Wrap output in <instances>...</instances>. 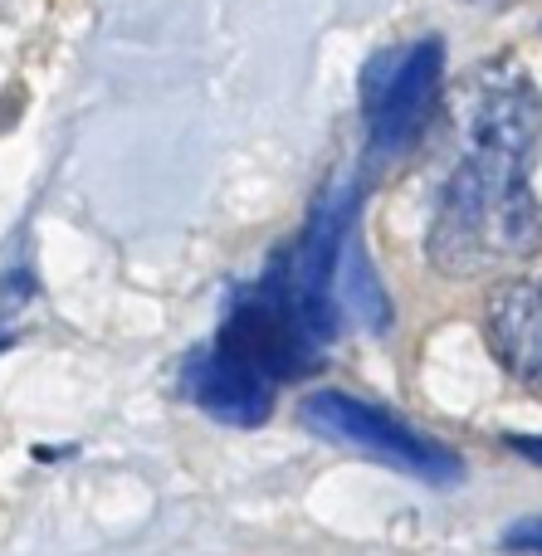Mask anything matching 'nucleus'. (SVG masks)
<instances>
[{
  "label": "nucleus",
  "instance_id": "1",
  "mask_svg": "<svg viewBox=\"0 0 542 556\" xmlns=\"http://www.w3.org/2000/svg\"><path fill=\"white\" fill-rule=\"evenodd\" d=\"M538 152L542 93L518 68H489L465 117V156L430 225V260L440 274H499L542 250V205L528 186Z\"/></svg>",
  "mask_w": 542,
  "mask_h": 556
},
{
  "label": "nucleus",
  "instance_id": "2",
  "mask_svg": "<svg viewBox=\"0 0 542 556\" xmlns=\"http://www.w3.org/2000/svg\"><path fill=\"white\" fill-rule=\"evenodd\" d=\"M328 337H332L328 323H318L308 307L293 303V298L264 274L260 283L244 288L230 303V317H225L215 346H220L225 356H235L240 366H250L254 376L279 386V381H293V376L313 371Z\"/></svg>",
  "mask_w": 542,
  "mask_h": 556
},
{
  "label": "nucleus",
  "instance_id": "3",
  "mask_svg": "<svg viewBox=\"0 0 542 556\" xmlns=\"http://www.w3.org/2000/svg\"><path fill=\"white\" fill-rule=\"evenodd\" d=\"M303 420H308L313 434L332 444H348V450H362L371 459L391 464V469L411 473V479L426 483H455L459 479V459L440 444H430L426 434L406 430L396 415L377 410V405L357 401V395L342 391H318L303 401Z\"/></svg>",
  "mask_w": 542,
  "mask_h": 556
},
{
  "label": "nucleus",
  "instance_id": "4",
  "mask_svg": "<svg viewBox=\"0 0 542 556\" xmlns=\"http://www.w3.org/2000/svg\"><path fill=\"white\" fill-rule=\"evenodd\" d=\"M440 84H445V49H440V39L391 49V54H381L367 68L362 103H367L371 147L381 156H396L416 142L426 117L436 113Z\"/></svg>",
  "mask_w": 542,
  "mask_h": 556
},
{
  "label": "nucleus",
  "instance_id": "5",
  "mask_svg": "<svg viewBox=\"0 0 542 556\" xmlns=\"http://www.w3.org/2000/svg\"><path fill=\"white\" fill-rule=\"evenodd\" d=\"M484 337L499 366L542 401V278H508L484 298Z\"/></svg>",
  "mask_w": 542,
  "mask_h": 556
},
{
  "label": "nucleus",
  "instance_id": "6",
  "mask_svg": "<svg viewBox=\"0 0 542 556\" xmlns=\"http://www.w3.org/2000/svg\"><path fill=\"white\" fill-rule=\"evenodd\" d=\"M181 386L205 415L225 425H260L274 410V381L254 376L250 366H240L235 356H225L220 346H201V352L186 362Z\"/></svg>",
  "mask_w": 542,
  "mask_h": 556
},
{
  "label": "nucleus",
  "instance_id": "7",
  "mask_svg": "<svg viewBox=\"0 0 542 556\" xmlns=\"http://www.w3.org/2000/svg\"><path fill=\"white\" fill-rule=\"evenodd\" d=\"M338 293H342V307H348L357 323L367 327H387V293H381L377 274H371L367 254L357 250V244H348L342 250V264H338Z\"/></svg>",
  "mask_w": 542,
  "mask_h": 556
},
{
  "label": "nucleus",
  "instance_id": "8",
  "mask_svg": "<svg viewBox=\"0 0 542 556\" xmlns=\"http://www.w3.org/2000/svg\"><path fill=\"white\" fill-rule=\"evenodd\" d=\"M504 547L508 552H524V556H542V518H524L504 532Z\"/></svg>",
  "mask_w": 542,
  "mask_h": 556
},
{
  "label": "nucleus",
  "instance_id": "9",
  "mask_svg": "<svg viewBox=\"0 0 542 556\" xmlns=\"http://www.w3.org/2000/svg\"><path fill=\"white\" fill-rule=\"evenodd\" d=\"M514 450L524 454V459H533V464H542V440H514Z\"/></svg>",
  "mask_w": 542,
  "mask_h": 556
}]
</instances>
